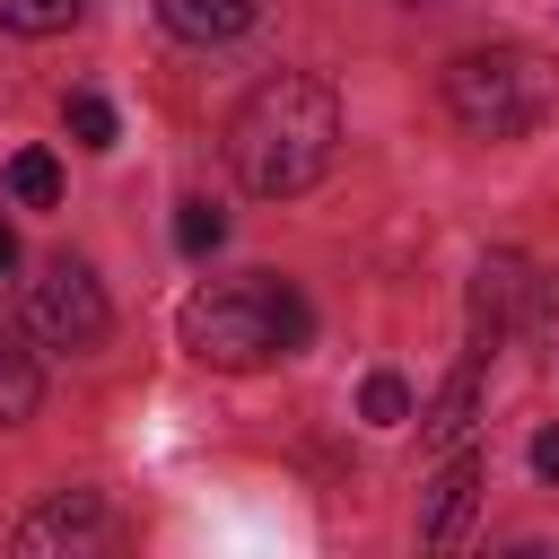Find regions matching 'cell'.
<instances>
[{"instance_id": "cell-1", "label": "cell", "mask_w": 559, "mask_h": 559, "mask_svg": "<svg viewBox=\"0 0 559 559\" xmlns=\"http://www.w3.org/2000/svg\"><path fill=\"white\" fill-rule=\"evenodd\" d=\"M332 148H341V96L306 70H271L227 122V166L262 201H288V192L323 183Z\"/></svg>"}, {"instance_id": "cell-2", "label": "cell", "mask_w": 559, "mask_h": 559, "mask_svg": "<svg viewBox=\"0 0 559 559\" xmlns=\"http://www.w3.org/2000/svg\"><path fill=\"white\" fill-rule=\"evenodd\" d=\"M175 332H183V349H192L201 367H236V376H245V367H271V358L306 349V297H297L288 280H271V271L210 280V288L183 297Z\"/></svg>"}, {"instance_id": "cell-3", "label": "cell", "mask_w": 559, "mask_h": 559, "mask_svg": "<svg viewBox=\"0 0 559 559\" xmlns=\"http://www.w3.org/2000/svg\"><path fill=\"white\" fill-rule=\"evenodd\" d=\"M559 105V79L515 52V44H489V52H454L445 61V114L472 131V140H524L542 131Z\"/></svg>"}, {"instance_id": "cell-4", "label": "cell", "mask_w": 559, "mask_h": 559, "mask_svg": "<svg viewBox=\"0 0 559 559\" xmlns=\"http://www.w3.org/2000/svg\"><path fill=\"white\" fill-rule=\"evenodd\" d=\"M26 323H35L44 349H96V341L114 332V306H105L96 271L61 253V262H44V271L26 280Z\"/></svg>"}, {"instance_id": "cell-5", "label": "cell", "mask_w": 559, "mask_h": 559, "mask_svg": "<svg viewBox=\"0 0 559 559\" xmlns=\"http://www.w3.org/2000/svg\"><path fill=\"white\" fill-rule=\"evenodd\" d=\"M524 306H533V262H524V253H489V262L472 271V349L489 358V341L515 332Z\"/></svg>"}, {"instance_id": "cell-6", "label": "cell", "mask_w": 559, "mask_h": 559, "mask_svg": "<svg viewBox=\"0 0 559 559\" xmlns=\"http://www.w3.org/2000/svg\"><path fill=\"white\" fill-rule=\"evenodd\" d=\"M96 533H105L96 489H61L52 507H35V515L17 524V550H61V542H96Z\"/></svg>"}, {"instance_id": "cell-7", "label": "cell", "mask_w": 559, "mask_h": 559, "mask_svg": "<svg viewBox=\"0 0 559 559\" xmlns=\"http://www.w3.org/2000/svg\"><path fill=\"white\" fill-rule=\"evenodd\" d=\"M472 411H480V349H472V358L445 376V393L419 411V437H428V445H463V437H472Z\"/></svg>"}, {"instance_id": "cell-8", "label": "cell", "mask_w": 559, "mask_h": 559, "mask_svg": "<svg viewBox=\"0 0 559 559\" xmlns=\"http://www.w3.org/2000/svg\"><path fill=\"white\" fill-rule=\"evenodd\" d=\"M157 17L183 35V44H227L262 17V0H157Z\"/></svg>"}, {"instance_id": "cell-9", "label": "cell", "mask_w": 559, "mask_h": 559, "mask_svg": "<svg viewBox=\"0 0 559 559\" xmlns=\"http://www.w3.org/2000/svg\"><path fill=\"white\" fill-rule=\"evenodd\" d=\"M472 489H480V472H472V463H445V480H437L428 507H419V542H454L463 515H472Z\"/></svg>"}, {"instance_id": "cell-10", "label": "cell", "mask_w": 559, "mask_h": 559, "mask_svg": "<svg viewBox=\"0 0 559 559\" xmlns=\"http://www.w3.org/2000/svg\"><path fill=\"white\" fill-rule=\"evenodd\" d=\"M35 393H44V376H35V358L17 349V332L0 323V428H17V419L35 411Z\"/></svg>"}, {"instance_id": "cell-11", "label": "cell", "mask_w": 559, "mask_h": 559, "mask_svg": "<svg viewBox=\"0 0 559 559\" xmlns=\"http://www.w3.org/2000/svg\"><path fill=\"white\" fill-rule=\"evenodd\" d=\"M9 192H17L26 210H52V201H61V166H52L44 148H17V157H9Z\"/></svg>"}, {"instance_id": "cell-12", "label": "cell", "mask_w": 559, "mask_h": 559, "mask_svg": "<svg viewBox=\"0 0 559 559\" xmlns=\"http://www.w3.org/2000/svg\"><path fill=\"white\" fill-rule=\"evenodd\" d=\"M79 9L87 0H0V26L9 35H61V26H79Z\"/></svg>"}, {"instance_id": "cell-13", "label": "cell", "mask_w": 559, "mask_h": 559, "mask_svg": "<svg viewBox=\"0 0 559 559\" xmlns=\"http://www.w3.org/2000/svg\"><path fill=\"white\" fill-rule=\"evenodd\" d=\"M218 236H227V218H218V201H201V192H183V201H175V245H183V253H218Z\"/></svg>"}, {"instance_id": "cell-14", "label": "cell", "mask_w": 559, "mask_h": 559, "mask_svg": "<svg viewBox=\"0 0 559 559\" xmlns=\"http://www.w3.org/2000/svg\"><path fill=\"white\" fill-rule=\"evenodd\" d=\"M61 122H70V140H79V148H114V105H105V96H87V87L61 105Z\"/></svg>"}, {"instance_id": "cell-15", "label": "cell", "mask_w": 559, "mask_h": 559, "mask_svg": "<svg viewBox=\"0 0 559 559\" xmlns=\"http://www.w3.org/2000/svg\"><path fill=\"white\" fill-rule=\"evenodd\" d=\"M358 411H367L376 428H402V419H411V384H402V376H367V393H358Z\"/></svg>"}, {"instance_id": "cell-16", "label": "cell", "mask_w": 559, "mask_h": 559, "mask_svg": "<svg viewBox=\"0 0 559 559\" xmlns=\"http://www.w3.org/2000/svg\"><path fill=\"white\" fill-rule=\"evenodd\" d=\"M533 472H542V480H559V428H542V437H533Z\"/></svg>"}, {"instance_id": "cell-17", "label": "cell", "mask_w": 559, "mask_h": 559, "mask_svg": "<svg viewBox=\"0 0 559 559\" xmlns=\"http://www.w3.org/2000/svg\"><path fill=\"white\" fill-rule=\"evenodd\" d=\"M9 262H17V236H9V218H0V271H9Z\"/></svg>"}, {"instance_id": "cell-18", "label": "cell", "mask_w": 559, "mask_h": 559, "mask_svg": "<svg viewBox=\"0 0 559 559\" xmlns=\"http://www.w3.org/2000/svg\"><path fill=\"white\" fill-rule=\"evenodd\" d=\"M411 9H428V0H411Z\"/></svg>"}]
</instances>
